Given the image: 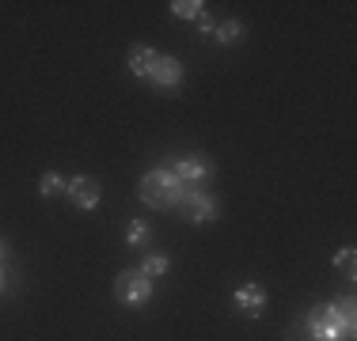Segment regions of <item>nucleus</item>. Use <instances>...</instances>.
<instances>
[{
    "instance_id": "1",
    "label": "nucleus",
    "mask_w": 357,
    "mask_h": 341,
    "mask_svg": "<svg viewBox=\"0 0 357 341\" xmlns=\"http://www.w3.org/2000/svg\"><path fill=\"white\" fill-rule=\"evenodd\" d=\"M357 330L354 319V300H335V303H319L308 315V334L316 341H350Z\"/></svg>"
},
{
    "instance_id": "2",
    "label": "nucleus",
    "mask_w": 357,
    "mask_h": 341,
    "mask_svg": "<svg viewBox=\"0 0 357 341\" xmlns=\"http://www.w3.org/2000/svg\"><path fill=\"white\" fill-rule=\"evenodd\" d=\"M137 198L149 205V209L164 212V209H175L178 198H183V182L175 178L172 167H152L149 175H141L137 182Z\"/></svg>"
},
{
    "instance_id": "3",
    "label": "nucleus",
    "mask_w": 357,
    "mask_h": 341,
    "mask_svg": "<svg viewBox=\"0 0 357 341\" xmlns=\"http://www.w3.org/2000/svg\"><path fill=\"white\" fill-rule=\"evenodd\" d=\"M114 300L122 307H144L152 300V280L141 269H122L114 277Z\"/></svg>"
},
{
    "instance_id": "4",
    "label": "nucleus",
    "mask_w": 357,
    "mask_h": 341,
    "mask_svg": "<svg viewBox=\"0 0 357 341\" xmlns=\"http://www.w3.org/2000/svg\"><path fill=\"white\" fill-rule=\"evenodd\" d=\"M175 209H183V216L190 220V224H213V220L220 216V205L209 198V193H202V190H183V198H178Z\"/></svg>"
},
{
    "instance_id": "5",
    "label": "nucleus",
    "mask_w": 357,
    "mask_h": 341,
    "mask_svg": "<svg viewBox=\"0 0 357 341\" xmlns=\"http://www.w3.org/2000/svg\"><path fill=\"white\" fill-rule=\"evenodd\" d=\"M175 178L183 186H202V182H209L213 178V159H206V156H198V152H190V156H183V159H175Z\"/></svg>"
},
{
    "instance_id": "6",
    "label": "nucleus",
    "mask_w": 357,
    "mask_h": 341,
    "mask_svg": "<svg viewBox=\"0 0 357 341\" xmlns=\"http://www.w3.org/2000/svg\"><path fill=\"white\" fill-rule=\"evenodd\" d=\"M65 198H69L76 209H84V212H91L99 205V198H103V190H99V182L91 175H76L65 182Z\"/></svg>"
},
{
    "instance_id": "7",
    "label": "nucleus",
    "mask_w": 357,
    "mask_h": 341,
    "mask_svg": "<svg viewBox=\"0 0 357 341\" xmlns=\"http://www.w3.org/2000/svg\"><path fill=\"white\" fill-rule=\"evenodd\" d=\"M266 300H270V296H266V288H262V285H255V280H248L243 288H236V292H232L236 311H240V315H248V319H259V315L266 311Z\"/></svg>"
},
{
    "instance_id": "8",
    "label": "nucleus",
    "mask_w": 357,
    "mask_h": 341,
    "mask_svg": "<svg viewBox=\"0 0 357 341\" xmlns=\"http://www.w3.org/2000/svg\"><path fill=\"white\" fill-rule=\"evenodd\" d=\"M149 84H156V88H164V91L178 88V84H183V61H178V57L160 54L156 65H152V72H149Z\"/></svg>"
},
{
    "instance_id": "9",
    "label": "nucleus",
    "mask_w": 357,
    "mask_h": 341,
    "mask_svg": "<svg viewBox=\"0 0 357 341\" xmlns=\"http://www.w3.org/2000/svg\"><path fill=\"white\" fill-rule=\"evenodd\" d=\"M156 49L152 46H130V57H126V68H130L137 80H149V72H152V65H156Z\"/></svg>"
},
{
    "instance_id": "10",
    "label": "nucleus",
    "mask_w": 357,
    "mask_h": 341,
    "mask_svg": "<svg viewBox=\"0 0 357 341\" xmlns=\"http://www.w3.org/2000/svg\"><path fill=\"white\" fill-rule=\"evenodd\" d=\"M243 34H248V27H243L240 19H225V23H217V27H213V42H217V46H236Z\"/></svg>"
},
{
    "instance_id": "11",
    "label": "nucleus",
    "mask_w": 357,
    "mask_h": 341,
    "mask_svg": "<svg viewBox=\"0 0 357 341\" xmlns=\"http://www.w3.org/2000/svg\"><path fill=\"white\" fill-rule=\"evenodd\" d=\"M152 243V232H149V224L144 220H133L130 228H126V246H133V251H141V246H149Z\"/></svg>"
},
{
    "instance_id": "12",
    "label": "nucleus",
    "mask_w": 357,
    "mask_h": 341,
    "mask_svg": "<svg viewBox=\"0 0 357 341\" xmlns=\"http://www.w3.org/2000/svg\"><path fill=\"white\" fill-rule=\"evenodd\" d=\"M65 182H69V178H61L57 170H46V175L38 178V193L42 198H57V193H65Z\"/></svg>"
},
{
    "instance_id": "13",
    "label": "nucleus",
    "mask_w": 357,
    "mask_h": 341,
    "mask_svg": "<svg viewBox=\"0 0 357 341\" xmlns=\"http://www.w3.org/2000/svg\"><path fill=\"white\" fill-rule=\"evenodd\" d=\"M167 266H172V262H167V254H149V258H144L137 269H141L149 280H156V277H164V273H167Z\"/></svg>"
},
{
    "instance_id": "14",
    "label": "nucleus",
    "mask_w": 357,
    "mask_h": 341,
    "mask_svg": "<svg viewBox=\"0 0 357 341\" xmlns=\"http://www.w3.org/2000/svg\"><path fill=\"white\" fill-rule=\"evenodd\" d=\"M202 12H206L202 0H172V15H175V19H198Z\"/></svg>"
},
{
    "instance_id": "15",
    "label": "nucleus",
    "mask_w": 357,
    "mask_h": 341,
    "mask_svg": "<svg viewBox=\"0 0 357 341\" xmlns=\"http://www.w3.org/2000/svg\"><path fill=\"white\" fill-rule=\"evenodd\" d=\"M354 258H357V251H354V246H342V251H338L331 262H335V269H346V273H354Z\"/></svg>"
},
{
    "instance_id": "16",
    "label": "nucleus",
    "mask_w": 357,
    "mask_h": 341,
    "mask_svg": "<svg viewBox=\"0 0 357 341\" xmlns=\"http://www.w3.org/2000/svg\"><path fill=\"white\" fill-rule=\"evenodd\" d=\"M194 23H198V27H202V31H206V34H213V19H209V15H206V12H202V15H198V19H194Z\"/></svg>"
},
{
    "instance_id": "17",
    "label": "nucleus",
    "mask_w": 357,
    "mask_h": 341,
    "mask_svg": "<svg viewBox=\"0 0 357 341\" xmlns=\"http://www.w3.org/2000/svg\"><path fill=\"white\" fill-rule=\"evenodd\" d=\"M4 254H8V246H4V239H0V262H4Z\"/></svg>"
},
{
    "instance_id": "18",
    "label": "nucleus",
    "mask_w": 357,
    "mask_h": 341,
    "mask_svg": "<svg viewBox=\"0 0 357 341\" xmlns=\"http://www.w3.org/2000/svg\"><path fill=\"white\" fill-rule=\"evenodd\" d=\"M0 292H4V273H0Z\"/></svg>"
}]
</instances>
